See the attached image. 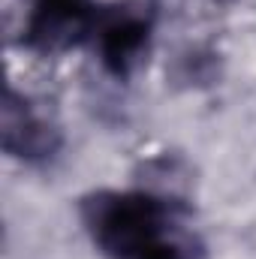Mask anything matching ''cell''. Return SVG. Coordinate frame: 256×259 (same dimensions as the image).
Masks as SVG:
<instances>
[{
    "instance_id": "obj_1",
    "label": "cell",
    "mask_w": 256,
    "mask_h": 259,
    "mask_svg": "<svg viewBox=\"0 0 256 259\" xmlns=\"http://www.w3.org/2000/svg\"><path fill=\"white\" fill-rule=\"evenodd\" d=\"M78 220L106 259H208L190 205L178 193L94 190L78 199Z\"/></svg>"
},
{
    "instance_id": "obj_2",
    "label": "cell",
    "mask_w": 256,
    "mask_h": 259,
    "mask_svg": "<svg viewBox=\"0 0 256 259\" xmlns=\"http://www.w3.org/2000/svg\"><path fill=\"white\" fill-rule=\"evenodd\" d=\"M91 39L97 46L100 66L118 78L127 81L142 66L151 52L154 39V9L139 3H118V6H100L97 21L91 30Z\"/></svg>"
},
{
    "instance_id": "obj_3",
    "label": "cell",
    "mask_w": 256,
    "mask_h": 259,
    "mask_svg": "<svg viewBox=\"0 0 256 259\" xmlns=\"http://www.w3.org/2000/svg\"><path fill=\"white\" fill-rule=\"evenodd\" d=\"M0 139H3V151L12 160H21L27 166L52 163L64 145L61 127L30 97L18 94L15 88H6V94H3Z\"/></svg>"
},
{
    "instance_id": "obj_4",
    "label": "cell",
    "mask_w": 256,
    "mask_h": 259,
    "mask_svg": "<svg viewBox=\"0 0 256 259\" xmlns=\"http://www.w3.org/2000/svg\"><path fill=\"white\" fill-rule=\"evenodd\" d=\"M97 9L100 6H94V0H33L24 27V46L39 55H58L81 46L91 39Z\"/></svg>"
},
{
    "instance_id": "obj_5",
    "label": "cell",
    "mask_w": 256,
    "mask_h": 259,
    "mask_svg": "<svg viewBox=\"0 0 256 259\" xmlns=\"http://www.w3.org/2000/svg\"><path fill=\"white\" fill-rule=\"evenodd\" d=\"M223 72V61L211 46H187L169 64V81L175 88H211Z\"/></svg>"
},
{
    "instance_id": "obj_6",
    "label": "cell",
    "mask_w": 256,
    "mask_h": 259,
    "mask_svg": "<svg viewBox=\"0 0 256 259\" xmlns=\"http://www.w3.org/2000/svg\"><path fill=\"white\" fill-rule=\"evenodd\" d=\"M214 3H229V0H214Z\"/></svg>"
}]
</instances>
